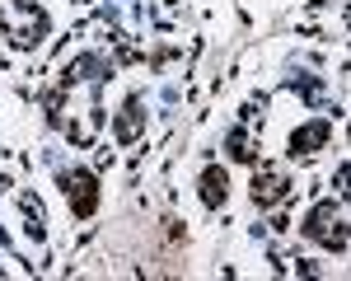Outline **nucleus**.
I'll return each instance as SVG.
<instances>
[{"mask_svg":"<svg viewBox=\"0 0 351 281\" xmlns=\"http://www.w3.org/2000/svg\"><path fill=\"white\" fill-rule=\"evenodd\" d=\"M61 188H66V201H71L75 221H89V216L99 211V178H94L89 169H71V173H61Z\"/></svg>","mask_w":351,"mask_h":281,"instance_id":"nucleus-2","label":"nucleus"},{"mask_svg":"<svg viewBox=\"0 0 351 281\" xmlns=\"http://www.w3.org/2000/svg\"><path fill=\"white\" fill-rule=\"evenodd\" d=\"M141 132H145V103L132 94V99L122 103V112H117V122H112V136L122 140V145H132Z\"/></svg>","mask_w":351,"mask_h":281,"instance_id":"nucleus-6","label":"nucleus"},{"mask_svg":"<svg viewBox=\"0 0 351 281\" xmlns=\"http://www.w3.org/2000/svg\"><path fill=\"white\" fill-rule=\"evenodd\" d=\"M328 140H332V122L314 117V122H304V127L291 132V155H314V150H324Z\"/></svg>","mask_w":351,"mask_h":281,"instance_id":"nucleus-5","label":"nucleus"},{"mask_svg":"<svg viewBox=\"0 0 351 281\" xmlns=\"http://www.w3.org/2000/svg\"><path fill=\"white\" fill-rule=\"evenodd\" d=\"M300 230H304V239L324 244L328 253H347V211H342V201H319Z\"/></svg>","mask_w":351,"mask_h":281,"instance_id":"nucleus-1","label":"nucleus"},{"mask_svg":"<svg viewBox=\"0 0 351 281\" xmlns=\"http://www.w3.org/2000/svg\"><path fill=\"white\" fill-rule=\"evenodd\" d=\"M225 145H230V155H234V160H253V155H258V150L248 145V136H243V132H230V140H225Z\"/></svg>","mask_w":351,"mask_h":281,"instance_id":"nucleus-7","label":"nucleus"},{"mask_svg":"<svg viewBox=\"0 0 351 281\" xmlns=\"http://www.w3.org/2000/svg\"><path fill=\"white\" fill-rule=\"evenodd\" d=\"M197 197H202V206H211V211H220V206L230 201V173H225V164H206L197 173Z\"/></svg>","mask_w":351,"mask_h":281,"instance_id":"nucleus-4","label":"nucleus"},{"mask_svg":"<svg viewBox=\"0 0 351 281\" xmlns=\"http://www.w3.org/2000/svg\"><path fill=\"white\" fill-rule=\"evenodd\" d=\"M291 197V173L276 164H263L258 173H253V206L258 211H271V206H281Z\"/></svg>","mask_w":351,"mask_h":281,"instance_id":"nucleus-3","label":"nucleus"}]
</instances>
